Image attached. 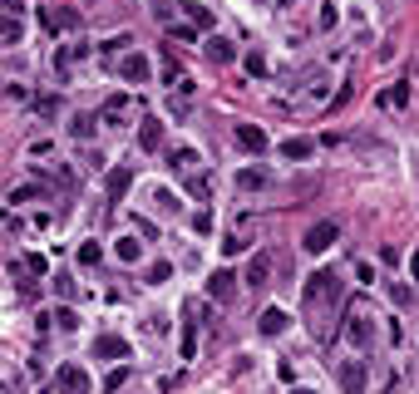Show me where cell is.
Instances as JSON below:
<instances>
[{
    "label": "cell",
    "mask_w": 419,
    "mask_h": 394,
    "mask_svg": "<svg viewBox=\"0 0 419 394\" xmlns=\"http://www.w3.org/2000/svg\"><path fill=\"white\" fill-rule=\"evenodd\" d=\"M336 237H340V222H316V227H311V232L301 237V247H306L311 256H321V252H326Z\"/></svg>",
    "instance_id": "3"
},
{
    "label": "cell",
    "mask_w": 419,
    "mask_h": 394,
    "mask_svg": "<svg viewBox=\"0 0 419 394\" xmlns=\"http://www.w3.org/2000/svg\"><path fill=\"white\" fill-rule=\"evenodd\" d=\"M237 183L252 192V188H267V173H261V167H242V173H237Z\"/></svg>",
    "instance_id": "21"
},
{
    "label": "cell",
    "mask_w": 419,
    "mask_h": 394,
    "mask_svg": "<svg viewBox=\"0 0 419 394\" xmlns=\"http://www.w3.org/2000/svg\"><path fill=\"white\" fill-rule=\"evenodd\" d=\"M237 148H247V153H267L272 148V138H267V129H256V124H237Z\"/></svg>",
    "instance_id": "5"
},
{
    "label": "cell",
    "mask_w": 419,
    "mask_h": 394,
    "mask_svg": "<svg viewBox=\"0 0 419 394\" xmlns=\"http://www.w3.org/2000/svg\"><path fill=\"white\" fill-rule=\"evenodd\" d=\"M114 256H119V261H129V266H133V261H138V256H143V247H138V237H119V242H114Z\"/></svg>",
    "instance_id": "20"
},
{
    "label": "cell",
    "mask_w": 419,
    "mask_h": 394,
    "mask_svg": "<svg viewBox=\"0 0 419 394\" xmlns=\"http://www.w3.org/2000/svg\"><path fill=\"white\" fill-rule=\"evenodd\" d=\"M40 20H44V30H55V35H60V30H79V25H84V20H79V10H60V6H44V10H40Z\"/></svg>",
    "instance_id": "4"
},
{
    "label": "cell",
    "mask_w": 419,
    "mask_h": 394,
    "mask_svg": "<svg viewBox=\"0 0 419 394\" xmlns=\"http://www.w3.org/2000/svg\"><path fill=\"white\" fill-rule=\"evenodd\" d=\"M124 44H129V35H114V40H104V54H119Z\"/></svg>",
    "instance_id": "35"
},
{
    "label": "cell",
    "mask_w": 419,
    "mask_h": 394,
    "mask_svg": "<svg viewBox=\"0 0 419 394\" xmlns=\"http://www.w3.org/2000/svg\"><path fill=\"white\" fill-rule=\"evenodd\" d=\"M183 10H188V20H192L197 30H207V25H213V10H207L202 0H183Z\"/></svg>",
    "instance_id": "19"
},
{
    "label": "cell",
    "mask_w": 419,
    "mask_h": 394,
    "mask_svg": "<svg viewBox=\"0 0 419 394\" xmlns=\"http://www.w3.org/2000/svg\"><path fill=\"white\" fill-rule=\"evenodd\" d=\"M207 54H213L217 65H232V60H237V44L222 40V35H213V40H207Z\"/></svg>",
    "instance_id": "15"
},
{
    "label": "cell",
    "mask_w": 419,
    "mask_h": 394,
    "mask_svg": "<svg viewBox=\"0 0 419 394\" xmlns=\"http://www.w3.org/2000/svg\"><path fill=\"white\" fill-rule=\"evenodd\" d=\"M336 379H340L345 389H365V370H360V360H340Z\"/></svg>",
    "instance_id": "13"
},
{
    "label": "cell",
    "mask_w": 419,
    "mask_h": 394,
    "mask_svg": "<svg viewBox=\"0 0 419 394\" xmlns=\"http://www.w3.org/2000/svg\"><path fill=\"white\" fill-rule=\"evenodd\" d=\"M183 188H188L197 202H207V197H213V178H207V173H183Z\"/></svg>",
    "instance_id": "14"
},
{
    "label": "cell",
    "mask_w": 419,
    "mask_h": 394,
    "mask_svg": "<svg viewBox=\"0 0 419 394\" xmlns=\"http://www.w3.org/2000/svg\"><path fill=\"white\" fill-rule=\"evenodd\" d=\"M6 44H10V49H15V44H20V20H15V15H10V20H6Z\"/></svg>",
    "instance_id": "31"
},
{
    "label": "cell",
    "mask_w": 419,
    "mask_h": 394,
    "mask_svg": "<svg viewBox=\"0 0 419 394\" xmlns=\"http://www.w3.org/2000/svg\"><path fill=\"white\" fill-rule=\"evenodd\" d=\"M311 148H316L311 138H286V143H281V158H291V163H306V158H311Z\"/></svg>",
    "instance_id": "18"
},
{
    "label": "cell",
    "mask_w": 419,
    "mask_h": 394,
    "mask_svg": "<svg viewBox=\"0 0 419 394\" xmlns=\"http://www.w3.org/2000/svg\"><path fill=\"white\" fill-rule=\"evenodd\" d=\"M267 281H272V256H267V252H256V256H252V266H247V286H256V291H261Z\"/></svg>",
    "instance_id": "10"
},
{
    "label": "cell",
    "mask_w": 419,
    "mask_h": 394,
    "mask_svg": "<svg viewBox=\"0 0 419 394\" xmlns=\"http://www.w3.org/2000/svg\"><path fill=\"white\" fill-rule=\"evenodd\" d=\"M286 325H291V315H286L281 306H267V311L256 315V330H261V335H281Z\"/></svg>",
    "instance_id": "8"
},
{
    "label": "cell",
    "mask_w": 419,
    "mask_h": 394,
    "mask_svg": "<svg viewBox=\"0 0 419 394\" xmlns=\"http://www.w3.org/2000/svg\"><path fill=\"white\" fill-rule=\"evenodd\" d=\"M192 325H197V320H188V325H183V340H178V350H183V360H192V345H197V335H192Z\"/></svg>",
    "instance_id": "24"
},
{
    "label": "cell",
    "mask_w": 419,
    "mask_h": 394,
    "mask_svg": "<svg viewBox=\"0 0 419 394\" xmlns=\"http://www.w3.org/2000/svg\"><path fill=\"white\" fill-rule=\"evenodd\" d=\"M247 74L261 79V74H267V60H261V54H247Z\"/></svg>",
    "instance_id": "29"
},
{
    "label": "cell",
    "mask_w": 419,
    "mask_h": 394,
    "mask_svg": "<svg viewBox=\"0 0 419 394\" xmlns=\"http://www.w3.org/2000/svg\"><path fill=\"white\" fill-rule=\"evenodd\" d=\"M148 69H153V65H148V54H138V49L119 60V79H129V84H143V79H148Z\"/></svg>",
    "instance_id": "7"
},
{
    "label": "cell",
    "mask_w": 419,
    "mask_h": 394,
    "mask_svg": "<svg viewBox=\"0 0 419 394\" xmlns=\"http://www.w3.org/2000/svg\"><path fill=\"white\" fill-rule=\"evenodd\" d=\"M207 296H213V301H222V306H227V301L237 296V276H232L227 266H222V271H213V276H207Z\"/></svg>",
    "instance_id": "6"
},
{
    "label": "cell",
    "mask_w": 419,
    "mask_h": 394,
    "mask_svg": "<svg viewBox=\"0 0 419 394\" xmlns=\"http://www.w3.org/2000/svg\"><path fill=\"white\" fill-rule=\"evenodd\" d=\"M237 252H247V242L242 237H222V256H237Z\"/></svg>",
    "instance_id": "32"
},
{
    "label": "cell",
    "mask_w": 419,
    "mask_h": 394,
    "mask_svg": "<svg viewBox=\"0 0 419 394\" xmlns=\"http://www.w3.org/2000/svg\"><path fill=\"white\" fill-rule=\"evenodd\" d=\"M192 227H197V232H213V212H207V207H202V212L192 217Z\"/></svg>",
    "instance_id": "33"
},
{
    "label": "cell",
    "mask_w": 419,
    "mask_h": 394,
    "mask_svg": "<svg viewBox=\"0 0 419 394\" xmlns=\"http://www.w3.org/2000/svg\"><path fill=\"white\" fill-rule=\"evenodd\" d=\"M55 389H89V375H84L79 365H69V370L55 375Z\"/></svg>",
    "instance_id": "16"
},
{
    "label": "cell",
    "mask_w": 419,
    "mask_h": 394,
    "mask_svg": "<svg viewBox=\"0 0 419 394\" xmlns=\"http://www.w3.org/2000/svg\"><path fill=\"white\" fill-rule=\"evenodd\" d=\"M138 148H143V153H158V148H163V124H158V119H143V124H138Z\"/></svg>",
    "instance_id": "9"
},
{
    "label": "cell",
    "mask_w": 419,
    "mask_h": 394,
    "mask_svg": "<svg viewBox=\"0 0 419 394\" xmlns=\"http://www.w3.org/2000/svg\"><path fill=\"white\" fill-rule=\"evenodd\" d=\"M173 40L178 44H197V25H173Z\"/></svg>",
    "instance_id": "26"
},
{
    "label": "cell",
    "mask_w": 419,
    "mask_h": 394,
    "mask_svg": "<svg viewBox=\"0 0 419 394\" xmlns=\"http://www.w3.org/2000/svg\"><path fill=\"white\" fill-rule=\"evenodd\" d=\"M345 340L360 345V350L375 340V325H370V315H365V306H345Z\"/></svg>",
    "instance_id": "2"
},
{
    "label": "cell",
    "mask_w": 419,
    "mask_h": 394,
    "mask_svg": "<svg viewBox=\"0 0 419 394\" xmlns=\"http://www.w3.org/2000/svg\"><path fill=\"white\" fill-rule=\"evenodd\" d=\"M385 104H395V108H404V104H409V84H395V89L385 94Z\"/></svg>",
    "instance_id": "27"
},
{
    "label": "cell",
    "mask_w": 419,
    "mask_h": 394,
    "mask_svg": "<svg viewBox=\"0 0 419 394\" xmlns=\"http://www.w3.org/2000/svg\"><path fill=\"white\" fill-rule=\"evenodd\" d=\"M94 355H99V360H124V355H129V340H119V335H99V340H94Z\"/></svg>",
    "instance_id": "11"
},
{
    "label": "cell",
    "mask_w": 419,
    "mask_h": 394,
    "mask_svg": "<svg viewBox=\"0 0 419 394\" xmlns=\"http://www.w3.org/2000/svg\"><path fill=\"white\" fill-rule=\"evenodd\" d=\"M79 261H84V266H99V261H104V247H99V242H84V247H79Z\"/></svg>",
    "instance_id": "23"
},
{
    "label": "cell",
    "mask_w": 419,
    "mask_h": 394,
    "mask_svg": "<svg viewBox=\"0 0 419 394\" xmlns=\"http://www.w3.org/2000/svg\"><path fill=\"white\" fill-rule=\"evenodd\" d=\"M104 384H109V389H124V384H129V365H119V370H114L109 379H104Z\"/></svg>",
    "instance_id": "30"
},
{
    "label": "cell",
    "mask_w": 419,
    "mask_h": 394,
    "mask_svg": "<svg viewBox=\"0 0 419 394\" xmlns=\"http://www.w3.org/2000/svg\"><path fill=\"white\" fill-rule=\"evenodd\" d=\"M69 133H74V138H94V119H74Z\"/></svg>",
    "instance_id": "28"
},
{
    "label": "cell",
    "mask_w": 419,
    "mask_h": 394,
    "mask_svg": "<svg viewBox=\"0 0 419 394\" xmlns=\"http://www.w3.org/2000/svg\"><path fill=\"white\" fill-rule=\"evenodd\" d=\"M168 167H173V173H192V167H197V148H173Z\"/></svg>",
    "instance_id": "17"
},
{
    "label": "cell",
    "mask_w": 419,
    "mask_h": 394,
    "mask_svg": "<svg viewBox=\"0 0 419 394\" xmlns=\"http://www.w3.org/2000/svg\"><path fill=\"white\" fill-rule=\"evenodd\" d=\"M55 325H60V330H79V315H74L69 306H60V311H55Z\"/></svg>",
    "instance_id": "25"
},
{
    "label": "cell",
    "mask_w": 419,
    "mask_h": 394,
    "mask_svg": "<svg viewBox=\"0 0 419 394\" xmlns=\"http://www.w3.org/2000/svg\"><path fill=\"white\" fill-rule=\"evenodd\" d=\"M301 306L311 311V335H316V340H331V320L340 315V281H336L331 271L306 276V286H301Z\"/></svg>",
    "instance_id": "1"
},
{
    "label": "cell",
    "mask_w": 419,
    "mask_h": 394,
    "mask_svg": "<svg viewBox=\"0 0 419 394\" xmlns=\"http://www.w3.org/2000/svg\"><path fill=\"white\" fill-rule=\"evenodd\" d=\"M129 188H133V173H129V167H114V173H109V202H124Z\"/></svg>",
    "instance_id": "12"
},
{
    "label": "cell",
    "mask_w": 419,
    "mask_h": 394,
    "mask_svg": "<svg viewBox=\"0 0 419 394\" xmlns=\"http://www.w3.org/2000/svg\"><path fill=\"white\" fill-rule=\"evenodd\" d=\"M168 276H173V266H168V261H153V266H148V286H163Z\"/></svg>",
    "instance_id": "22"
},
{
    "label": "cell",
    "mask_w": 419,
    "mask_h": 394,
    "mask_svg": "<svg viewBox=\"0 0 419 394\" xmlns=\"http://www.w3.org/2000/svg\"><path fill=\"white\" fill-rule=\"evenodd\" d=\"M321 30H336V6H321V20H316Z\"/></svg>",
    "instance_id": "34"
},
{
    "label": "cell",
    "mask_w": 419,
    "mask_h": 394,
    "mask_svg": "<svg viewBox=\"0 0 419 394\" xmlns=\"http://www.w3.org/2000/svg\"><path fill=\"white\" fill-rule=\"evenodd\" d=\"M409 276L419 281V247H414V256H409Z\"/></svg>",
    "instance_id": "36"
}]
</instances>
